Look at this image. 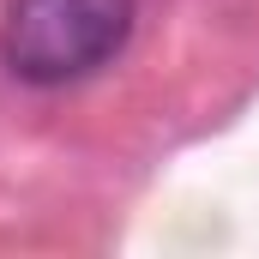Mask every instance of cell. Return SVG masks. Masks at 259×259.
<instances>
[{"instance_id":"1","label":"cell","mask_w":259,"mask_h":259,"mask_svg":"<svg viewBox=\"0 0 259 259\" xmlns=\"http://www.w3.org/2000/svg\"><path fill=\"white\" fill-rule=\"evenodd\" d=\"M133 36V0H12L0 55L24 84H72L109 66Z\"/></svg>"}]
</instances>
